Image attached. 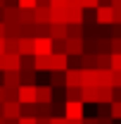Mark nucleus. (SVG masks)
<instances>
[{
  "label": "nucleus",
  "mask_w": 121,
  "mask_h": 124,
  "mask_svg": "<svg viewBox=\"0 0 121 124\" xmlns=\"http://www.w3.org/2000/svg\"><path fill=\"white\" fill-rule=\"evenodd\" d=\"M50 55H52V38L50 36L33 38V57H50Z\"/></svg>",
  "instance_id": "1"
},
{
  "label": "nucleus",
  "mask_w": 121,
  "mask_h": 124,
  "mask_svg": "<svg viewBox=\"0 0 121 124\" xmlns=\"http://www.w3.org/2000/svg\"><path fill=\"white\" fill-rule=\"evenodd\" d=\"M83 110H86V105L83 103H64V119L67 122H81L83 119Z\"/></svg>",
  "instance_id": "2"
},
{
  "label": "nucleus",
  "mask_w": 121,
  "mask_h": 124,
  "mask_svg": "<svg viewBox=\"0 0 121 124\" xmlns=\"http://www.w3.org/2000/svg\"><path fill=\"white\" fill-rule=\"evenodd\" d=\"M17 103L19 105H33L36 103V86H19L17 88Z\"/></svg>",
  "instance_id": "3"
},
{
  "label": "nucleus",
  "mask_w": 121,
  "mask_h": 124,
  "mask_svg": "<svg viewBox=\"0 0 121 124\" xmlns=\"http://www.w3.org/2000/svg\"><path fill=\"white\" fill-rule=\"evenodd\" d=\"M81 69L78 67H69L67 72H64V88H81Z\"/></svg>",
  "instance_id": "4"
},
{
  "label": "nucleus",
  "mask_w": 121,
  "mask_h": 124,
  "mask_svg": "<svg viewBox=\"0 0 121 124\" xmlns=\"http://www.w3.org/2000/svg\"><path fill=\"white\" fill-rule=\"evenodd\" d=\"M21 117V105L12 100V103H2V119L5 122H17Z\"/></svg>",
  "instance_id": "5"
},
{
  "label": "nucleus",
  "mask_w": 121,
  "mask_h": 124,
  "mask_svg": "<svg viewBox=\"0 0 121 124\" xmlns=\"http://www.w3.org/2000/svg\"><path fill=\"white\" fill-rule=\"evenodd\" d=\"M64 53H67V57L83 55V38H67L64 41Z\"/></svg>",
  "instance_id": "6"
},
{
  "label": "nucleus",
  "mask_w": 121,
  "mask_h": 124,
  "mask_svg": "<svg viewBox=\"0 0 121 124\" xmlns=\"http://www.w3.org/2000/svg\"><path fill=\"white\" fill-rule=\"evenodd\" d=\"M47 60H50V72H67V69H69V57H67V55L52 53Z\"/></svg>",
  "instance_id": "7"
},
{
  "label": "nucleus",
  "mask_w": 121,
  "mask_h": 124,
  "mask_svg": "<svg viewBox=\"0 0 121 124\" xmlns=\"http://www.w3.org/2000/svg\"><path fill=\"white\" fill-rule=\"evenodd\" d=\"M52 95H55V88L47 84V86H36V103L38 105H50L52 103Z\"/></svg>",
  "instance_id": "8"
},
{
  "label": "nucleus",
  "mask_w": 121,
  "mask_h": 124,
  "mask_svg": "<svg viewBox=\"0 0 121 124\" xmlns=\"http://www.w3.org/2000/svg\"><path fill=\"white\" fill-rule=\"evenodd\" d=\"M67 24H74V26H83V10L81 7H67Z\"/></svg>",
  "instance_id": "9"
},
{
  "label": "nucleus",
  "mask_w": 121,
  "mask_h": 124,
  "mask_svg": "<svg viewBox=\"0 0 121 124\" xmlns=\"http://www.w3.org/2000/svg\"><path fill=\"white\" fill-rule=\"evenodd\" d=\"M2 64H5V69L2 72H19L21 69V57L19 55H2Z\"/></svg>",
  "instance_id": "10"
},
{
  "label": "nucleus",
  "mask_w": 121,
  "mask_h": 124,
  "mask_svg": "<svg viewBox=\"0 0 121 124\" xmlns=\"http://www.w3.org/2000/svg\"><path fill=\"white\" fill-rule=\"evenodd\" d=\"M33 24L47 26V24H50V7H36V10H33Z\"/></svg>",
  "instance_id": "11"
},
{
  "label": "nucleus",
  "mask_w": 121,
  "mask_h": 124,
  "mask_svg": "<svg viewBox=\"0 0 121 124\" xmlns=\"http://www.w3.org/2000/svg\"><path fill=\"white\" fill-rule=\"evenodd\" d=\"M95 24H112V7L109 5H100L95 10Z\"/></svg>",
  "instance_id": "12"
},
{
  "label": "nucleus",
  "mask_w": 121,
  "mask_h": 124,
  "mask_svg": "<svg viewBox=\"0 0 121 124\" xmlns=\"http://www.w3.org/2000/svg\"><path fill=\"white\" fill-rule=\"evenodd\" d=\"M47 36L52 41H67V26L64 24H50L47 26Z\"/></svg>",
  "instance_id": "13"
},
{
  "label": "nucleus",
  "mask_w": 121,
  "mask_h": 124,
  "mask_svg": "<svg viewBox=\"0 0 121 124\" xmlns=\"http://www.w3.org/2000/svg\"><path fill=\"white\" fill-rule=\"evenodd\" d=\"M2 86H5V88H19V86H21L19 72H2Z\"/></svg>",
  "instance_id": "14"
},
{
  "label": "nucleus",
  "mask_w": 121,
  "mask_h": 124,
  "mask_svg": "<svg viewBox=\"0 0 121 124\" xmlns=\"http://www.w3.org/2000/svg\"><path fill=\"white\" fill-rule=\"evenodd\" d=\"M2 24H19V7H5L2 10Z\"/></svg>",
  "instance_id": "15"
},
{
  "label": "nucleus",
  "mask_w": 121,
  "mask_h": 124,
  "mask_svg": "<svg viewBox=\"0 0 121 124\" xmlns=\"http://www.w3.org/2000/svg\"><path fill=\"white\" fill-rule=\"evenodd\" d=\"M19 57H33V38H19Z\"/></svg>",
  "instance_id": "16"
},
{
  "label": "nucleus",
  "mask_w": 121,
  "mask_h": 124,
  "mask_svg": "<svg viewBox=\"0 0 121 124\" xmlns=\"http://www.w3.org/2000/svg\"><path fill=\"white\" fill-rule=\"evenodd\" d=\"M21 86H36V69H19Z\"/></svg>",
  "instance_id": "17"
},
{
  "label": "nucleus",
  "mask_w": 121,
  "mask_h": 124,
  "mask_svg": "<svg viewBox=\"0 0 121 124\" xmlns=\"http://www.w3.org/2000/svg\"><path fill=\"white\" fill-rule=\"evenodd\" d=\"M78 67H81V69H95V53H83V55H78Z\"/></svg>",
  "instance_id": "18"
},
{
  "label": "nucleus",
  "mask_w": 121,
  "mask_h": 124,
  "mask_svg": "<svg viewBox=\"0 0 121 124\" xmlns=\"http://www.w3.org/2000/svg\"><path fill=\"white\" fill-rule=\"evenodd\" d=\"M81 103H95L97 105V88H81Z\"/></svg>",
  "instance_id": "19"
},
{
  "label": "nucleus",
  "mask_w": 121,
  "mask_h": 124,
  "mask_svg": "<svg viewBox=\"0 0 121 124\" xmlns=\"http://www.w3.org/2000/svg\"><path fill=\"white\" fill-rule=\"evenodd\" d=\"M50 24H64L67 26V12L64 10H50Z\"/></svg>",
  "instance_id": "20"
},
{
  "label": "nucleus",
  "mask_w": 121,
  "mask_h": 124,
  "mask_svg": "<svg viewBox=\"0 0 121 124\" xmlns=\"http://www.w3.org/2000/svg\"><path fill=\"white\" fill-rule=\"evenodd\" d=\"M95 69H109V53H95Z\"/></svg>",
  "instance_id": "21"
},
{
  "label": "nucleus",
  "mask_w": 121,
  "mask_h": 124,
  "mask_svg": "<svg viewBox=\"0 0 121 124\" xmlns=\"http://www.w3.org/2000/svg\"><path fill=\"white\" fill-rule=\"evenodd\" d=\"M5 53L7 55H19V38H5Z\"/></svg>",
  "instance_id": "22"
},
{
  "label": "nucleus",
  "mask_w": 121,
  "mask_h": 124,
  "mask_svg": "<svg viewBox=\"0 0 121 124\" xmlns=\"http://www.w3.org/2000/svg\"><path fill=\"white\" fill-rule=\"evenodd\" d=\"M33 69L38 72H50V60L47 57H33Z\"/></svg>",
  "instance_id": "23"
},
{
  "label": "nucleus",
  "mask_w": 121,
  "mask_h": 124,
  "mask_svg": "<svg viewBox=\"0 0 121 124\" xmlns=\"http://www.w3.org/2000/svg\"><path fill=\"white\" fill-rule=\"evenodd\" d=\"M50 86L52 88L64 86V72H50Z\"/></svg>",
  "instance_id": "24"
},
{
  "label": "nucleus",
  "mask_w": 121,
  "mask_h": 124,
  "mask_svg": "<svg viewBox=\"0 0 121 124\" xmlns=\"http://www.w3.org/2000/svg\"><path fill=\"white\" fill-rule=\"evenodd\" d=\"M95 50L97 53H109V38H105V36L95 38Z\"/></svg>",
  "instance_id": "25"
},
{
  "label": "nucleus",
  "mask_w": 121,
  "mask_h": 124,
  "mask_svg": "<svg viewBox=\"0 0 121 124\" xmlns=\"http://www.w3.org/2000/svg\"><path fill=\"white\" fill-rule=\"evenodd\" d=\"M109 119H121V103H112L109 105Z\"/></svg>",
  "instance_id": "26"
},
{
  "label": "nucleus",
  "mask_w": 121,
  "mask_h": 124,
  "mask_svg": "<svg viewBox=\"0 0 121 124\" xmlns=\"http://www.w3.org/2000/svg\"><path fill=\"white\" fill-rule=\"evenodd\" d=\"M109 69L112 72H121V55H109Z\"/></svg>",
  "instance_id": "27"
},
{
  "label": "nucleus",
  "mask_w": 121,
  "mask_h": 124,
  "mask_svg": "<svg viewBox=\"0 0 121 124\" xmlns=\"http://www.w3.org/2000/svg\"><path fill=\"white\" fill-rule=\"evenodd\" d=\"M81 2V10H97L100 7V0H78Z\"/></svg>",
  "instance_id": "28"
},
{
  "label": "nucleus",
  "mask_w": 121,
  "mask_h": 124,
  "mask_svg": "<svg viewBox=\"0 0 121 124\" xmlns=\"http://www.w3.org/2000/svg\"><path fill=\"white\" fill-rule=\"evenodd\" d=\"M19 10H36V0H17Z\"/></svg>",
  "instance_id": "29"
},
{
  "label": "nucleus",
  "mask_w": 121,
  "mask_h": 124,
  "mask_svg": "<svg viewBox=\"0 0 121 124\" xmlns=\"http://www.w3.org/2000/svg\"><path fill=\"white\" fill-rule=\"evenodd\" d=\"M69 0H50V10H67Z\"/></svg>",
  "instance_id": "30"
},
{
  "label": "nucleus",
  "mask_w": 121,
  "mask_h": 124,
  "mask_svg": "<svg viewBox=\"0 0 121 124\" xmlns=\"http://www.w3.org/2000/svg\"><path fill=\"white\" fill-rule=\"evenodd\" d=\"M12 100H17V88H5V103H12Z\"/></svg>",
  "instance_id": "31"
},
{
  "label": "nucleus",
  "mask_w": 121,
  "mask_h": 124,
  "mask_svg": "<svg viewBox=\"0 0 121 124\" xmlns=\"http://www.w3.org/2000/svg\"><path fill=\"white\" fill-rule=\"evenodd\" d=\"M109 117V105H97V119Z\"/></svg>",
  "instance_id": "32"
},
{
  "label": "nucleus",
  "mask_w": 121,
  "mask_h": 124,
  "mask_svg": "<svg viewBox=\"0 0 121 124\" xmlns=\"http://www.w3.org/2000/svg\"><path fill=\"white\" fill-rule=\"evenodd\" d=\"M112 88H121V72H112Z\"/></svg>",
  "instance_id": "33"
},
{
  "label": "nucleus",
  "mask_w": 121,
  "mask_h": 124,
  "mask_svg": "<svg viewBox=\"0 0 121 124\" xmlns=\"http://www.w3.org/2000/svg\"><path fill=\"white\" fill-rule=\"evenodd\" d=\"M21 69H33V57H21Z\"/></svg>",
  "instance_id": "34"
},
{
  "label": "nucleus",
  "mask_w": 121,
  "mask_h": 124,
  "mask_svg": "<svg viewBox=\"0 0 121 124\" xmlns=\"http://www.w3.org/2000/svg\"><path fill=\"white\" fill-rule=\"evenodd\" d=\"M112 103H121V88H112Z\"/></svg>",
  "instance_id": "35"
},
{
  "label": "nucleus",
  "mask_w": 121,
  "mask_h": 124,
  "mask_svg": "<svg viewBox=\"0 0 121 124\" xmlns=\"http://www.w3.org/2000/svg\"><path fill=\"white\" fill-rule=\"evenodd\" d=\"M17 124H36V119H31V117H19Z\"/></svg>",
  "instance_id": "36"
},
{
  "label": "nucleus",
  "mask_w": 121,
  "mask_h": 124,
  "mask_svg": "<svg viewBox=\"0 0 121 124\" xmlns=\"http://www.w3.org/2000/svg\"><path fill=\"white\" fill-rule=\"evenodd\" d=\"M50 124H67L64 117H50Z\"/></svg>",
  "instance_id": "37"
},
{
  "label": "nucleus",
  "mask_w": 121,
  "mask_h": 124,
  "mask_svg": "<svg viewBox=\"0 0 121 124\" xmlns=\"http://www.w3.org/2000/svg\"><path fill=\"white\" fill-rule=\"evenodd\" d=\"M81 124H97V117H83Z\"/></svg>",
  "instance_id": "38"
},
{
  "label": "nucleus",
  "mask_w": 121,
  "mask_h": 124,
  "mask_svg": "<svg viewBox=\"0 0 121 124\" xmlns=\"http://www.w3.org/2000/svg\"><path fill=\"white\" fill-rule=\"evenodd\" d=\"M36 124H50V119H47V117H38V119H36Z\"/></svg>",
  "instance_id": "39"
},
{
  "label": "nucleus",
  "mask_w": 121,
  "mask_h": 124,
  "mask_svg": "<svg viewBox=\"0 0 121 124\" xmlns=\"http://www.w3.org/2000/svg\"><path fill=\"white\" fill-rule=\"evenodd\" d=\"M5 103V88H2V84H0V105Z\"/></svg>",
  "instance_id": "40"
},
{
  "label": "nucleus",
  "mask_w": 121,
  "mask_h": 124,
  "mask_svg": "<svg viewBox=\"0 0 121 124\" xmlns=\"http://www.w3.org/2000/svg\"><path fill=\"white\" fill-rule=\"evenodd\" d=\"M5 7H17V0H5Z\"/></svg>",
  "instance_id": "41"
},
{
  "label": "nucleus",
  "mask_w": 121,
  "mask_h": 124,
  "mask_svg": "<svg viewBox=\"0 0 121 124\" xmlns=\"http://www.w3.org/2000/svg\"><path fill=\"white\" fill-rule=\"evenodd\" d=\"M97 124H114V122H112L109 117H105V119H97Z\"/></svg>",
  "instance_id": "42"
},
{
  "label": "nucleus",
  "mask_w": 121,
  "mask_h": 124,
  "mask_svg": "<svg viewBox=\"0 0 121 124\" xmlns=\"http://www.w3.org/2000/svg\"><path fill=\"white\" fill-rule=\"evenodd\" d=\"M0 55H5V38H0Z\"/></svg>",
  "instance_id": "43"
},
{
  "label": "nucleus",
  "mask_w": 121,
  "mask_h": 124,
  "mask_svg": "<svg viewBox=\"0 0 121 124\" xmlns=\"http://www.w3.org/2000/svg\"><path fill=\"white\" fill-rule=\"evenodd\" d=\"M0 38H5V24L0 22Z\"/></svg>",
  "instance_id": "44"
},
{
  "label": "nucleus",
  "mask_w": 121,
  "mask_h": 124,
  "mask_svg": "<svg viewBox=\"0 0 121 124\" xmlns=\"http://www.w3.org/2000/svg\"><path fill=\"white\" fill-rule=\"evenodd\" d=\"M0 10H5V0H0Z\"/></svg>",
  "instance_id": "45"
},
{
  "label": "nucleus",
  "mask_w": 121,
  "mask_h": 124,
  "mask_svg": "<svg viewBox=\"0 0 121 124\" xmlns=\"http://www.w3.org/2000/svg\"><path fill=\"white\" fill-rule=\"evenodd\" d=\"M81 122H83V119H81ZM81 122H67V124H81Z\"/></svg>",
  "instance_id": "46"
},
{
  "label": "nucleus",
  "mask_w": 121,
  "mask_h": 124,
  "mask_svg": "<svg viewBox=\"0 0 121 124\" xmlns=\"http://www.w3.org/2000/svg\"><path fill=\"white\" fill-rule=\"evenodd\" d=\"M0 124H5V119H2V117H0Z\"/></svg>",
  "instance_id": "47"
},
{
  "label": "nucleus",
  "mask_w": 121,
  "mask_h": 124,
  "mask_svg": "<svg viewBox=\"0 0 121 124\" xmlns=\"http://www.w3.org/2000/svg\"><path fill=\"white\" fill-rule=\"evenodd\" d=\"M5 124H17V122H5Z\"/></svg>",
  "instance_id": "48"
}]
</instances>
